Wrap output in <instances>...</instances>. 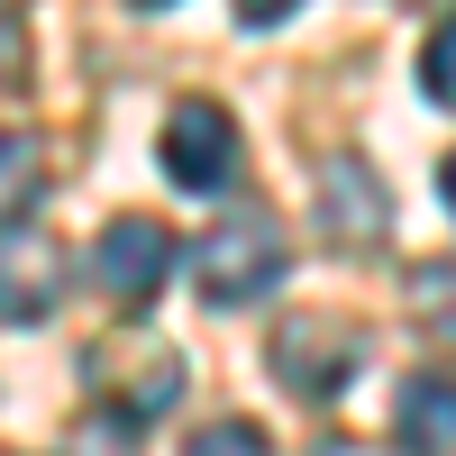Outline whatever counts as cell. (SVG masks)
I'll return each instance as SVG.
<instances>
[{
	"label": "cell",
	"mask_w": 456,
	"mask_h": 456,
	"mask_svg": "<svg viewBox=\"0 0 456 456\" xmlns=\"http://www.w3.org/2000/svg\"><path fill=\"white\" fill-rule=\"evenodd\" d=\"M192 283H201V301H219V311L274 292L283 283V228H274V210H219L201 228V247H192Z\"/></svg>",
	"instance_id": "cell-1"
},
{
	"label": "cell",
	"mask_w": 456,
	"mask_h": 456,
	"mask_svg": "<svg viewBox=\"0 0 456 456\" xmlns=\"http://www.w3.org/2000/svg\"><path fill=\"white\" fill-rule=\"evenodd\" d=\"M165 274H174L165 219H110L101 238H92V292L119 301V311H146V301L165 292Z\"/></svg>",
	"instance_id": "cell-2"
},
{
	"label": "cell",
	"mask_w": 456,
	"mask_h": 456,
	"mask_svg": "<svg viewBox=\"0 0 456 456\" xmlns=\"http://www.w3.org/2000/svg\"><path fill=\"white\" fill-rule=\"evenodd\" d=\"M347 374H356V329H347V320L301 311V320L274 329V384H283V393L338 402V393H347Z\"/></svg>",
	"instance_id": "cell-3"
},
{
	"label": "cell",
	"mask_w": 456,
	"mask_h": 456,
	"mask_svg": "<svg viewBox=\"0 0 456 456\" xmlns=\"http://www.w3.org/2000/svg\"><path fill=\"white\" fill-rule=\"evenodd\" d=\"M55 292H64V247H55V228L28 219V210H10V219H0V320H10V329L46 320Z\"/></svg>",
	"instance_id": "cell-4"
},
{
	"label": "cell",
	"mask_w": 456,
	"mask_h": 456,
	"mask_svg": "<svg viewBox=\"0 0 456 456\" xmlns=\"http://www.w3.org/2000/svg\"><path fill=\"white\" fill-rule=\"evenodd\" d=\"M384 228H393V192H384V174H374L365 156H329L320 165V238L329 247H384Z\"/></svg>",
	"instance_id": "cell-5"
},
{
	"label": "cell",
	"mask_w": 456,
	"mask_h": 456,
	"mask_svg": "<svg viewBox=\"0 0 456 456\" xmlns=\"http://www.w3.org/2000/svg\"><path fill=\"white\" fill-rule=\"evenodd\" d=\"M156 156H165V174L183 183V192H219V183L238 174V119H228L219 101H174Z\"/></svg>",
	"instance_id": "cell-6"
},
{
	"label": "cell",
	"mask_w": 456,
	"mask_h": 456,
	"mask_svg": "<svg viewBox=\"0 0 456 456\" xmlns=\"http://www.w3.org/2000/svg\"><path fill=\"white\" fill-rule=\"evenodd\" d=\"M393 438L411 456H456V384L447 374H411L393 393Z\"/></svg>",
	"instance_id": "cell-7"
},
{
	"label": "cell",
	"mask_w": 456,
	"mask_h": 456,
	"mask_svg": "<svg viewBox=\"0 0 456 456\" xmlns=\"http://www.w3.org/2000/svg\"><path fill=\"white\" fill-rule=\"evenodd\" d=\"M92 384H128V420H146L183 393V365L174 347H92Z\"/></svg>",
	"instance_id": "cell-8"
},
{
	"label": "cell",
	"mask_w": 456,
	"mask_h": 456,
	"mask_svg": "<svg viewBox=\"0 0 456 456\" xmlns=\"http://www.w3.org/2000/svg\"><path fill=\"white\" fill-rule=\"evenodd\" d=\"M411 311H420V329L438 338V347H456V256L411 265Z\"/></svg>",
	"instance_id": "cell-9"
},
{
	"label": "cell",
	"mask_w": 456,
	"mask_h": 456,
	"mask_svg": "<svg viewBox=\"0 0 456 456\" xmlns=\"http://www.w3.org/2000/svg\"><path fill=\"white\" fill-rule=\"evenodd\" d=\"M183 456H274V447H265V429H247V420H210V429L183 438Z\"/></svg>",
	"instance_id": "cell-10"
},
{
	"label": "cell",
	"mask_w": 456,
	"mask_h": 456,
	"mask_svg": "<svg viewBox=\"0 0 456 456\" xmlns=\"http://www.w3.org/2000/svg\"><path fill=\"white\" fill-rule=\"evenodd\" d=\"M420 92L456 110V19H447V28L429 37V46H420Z\"/></svg>",
	"instance_id": "cell-11"
},
{
	"label": "cell",
	"mask_w": 456,
	"mask_h": 456,
	"mask_svg": "<svg viewBox=\"0 0 456 456\" xmlns=\"http://www.w3.org/2000/svg\"><path fill=\"white\" fill-rule=\"evenodd\" d=\"M19 55H28V37H19V19H0V92L19 83Z\"/></svg>",
	"instance_id": "cell-12"
},
{
	"label": "cell",
	"mask_w": 456,
	"mask_h": 456,
	"mask_svg": "<svg viewBox=\"0 0 456 456\" xmlns=\"http://www.w3.org/2000/svg\"><path fill=\"white\" fill-rule=\"evenodd\" d=\"M292 10H301V0H238L247 28H274V19H292Z\"/></svg>",
	"instance_id": "cell-13"
},
{
	"label": "cell",
	"mask_w": 456,
	"mask_h": 456,
	"mask_svg": "<svg viewBox=\"0 0 456 456\" xmlns=\"http://www.w3.org/2000/svg\"><path fill=\"white\" fill-rule=\"evenodd\" d=\"M10 165H28V137H0V174H10Z\"/></svg>",
	"instance_id": "cell-14"
},
{
	"label": "cell",
	"mask_w": 456,
	"mask_h": 456,
	"mask_svg": "<svg viewBox=\"0 0 456 456\" xmlns=\"http://www.w3.org/2000/svg\"><path fill=\"white\" fill-rule=\"evenodd\" d=\"M438 192H447V210H456V156H447V165H438Z\"/></svg>",
	"instance_id": "cell-15"
},
{
	"label": "cell",
	"mask_w": 456,
	"mask_h": 456,
	"mask_svg": "<svg viewBox=\"0 0 456 456\" xmlns=\"http://www.w3.org/2000/svg\"><path fill=\"white\" fill-rule=\"evenodd\" d=\"M420 10H447V0H420Z\"/></svg>",
	"instance_id": "cell-16"
},
{
	"label": "cell",
	"mask_w": 456,
	"mask_h": 456,
	"mask_svg": "<svg viewBox=\"0 0 456 456\" xmlns=\"http://www.w3.org/2000/svg\"><path fill=\"white\" fill-rule=\"evenodd\" d=\"M146 10H156V0H146Z\"/></svg>",
	"instance_id": "cell-17"
}]
</instances>
